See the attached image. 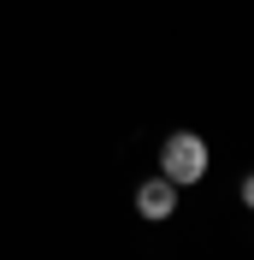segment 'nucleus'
Returning <instances> with one entry per match:
<instances>
[{
  "label": "nucleus",
  "instance_id": "nucleus-1",
  "mask_svg": "<svg viewBox=\"0 0 254 260\" xmlns=\"http://www.w3.org/2000/svg\"><path fill=\"white\" fill-rule=\"evenodd\" d=\"M207 166H213V148H207V136H195V130H172V136L160 142V178L177 183V189L201 183Z\"/></svg>",
  "mask_w": 254,
  "mask_h": 260
},
{
  "label": "nucleus",
  "instance_id": "nucleus-2",
  "mask_svg": "<svg viewBox=\"0 0 254 260\" xmlns=\"http://www.w3.org/2000/svg\"><path fill=\"white\" fill-rule=\"evenodd\" d=\"M136 213H142L148 225H166L177 213V183H166V178H142L136 183Z\"/></svg>",
  "mask_w": 254,
  "mask_h": 260
},
{
  "label": "nucleus",
  "instance_id": "nucleus-3",
  "mask_svg": "<svg viewBox=\"0 0 254 260\" xmlns=\"http://www.w3.org/2000/svg\"><path fill=\"white\" fill-rule=\"evenodd\" d=\"M237 201H242V207L254 213V172H248V178H242V189H237Z\"/></svg>",
  "mask_w": 254,
  "mask_h": 260
}]
</instances>
